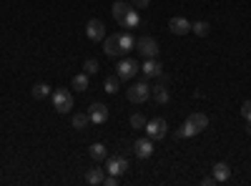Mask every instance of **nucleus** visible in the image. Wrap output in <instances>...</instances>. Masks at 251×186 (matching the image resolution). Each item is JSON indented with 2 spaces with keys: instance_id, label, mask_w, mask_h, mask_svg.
Returning a JSON list of instances; mask_svg holds the SVG:
<instances>
[{
  "instance_id": "nucleus-1",
  "label": "nucleus",
  "mask_w": 251,
  "mask_h": 186,
  "mask_svg": "<svg viewBox=\"0 0 251 186\" xmlns=\"http://www.w3.org/2000/svg\"><path fill=\"white\" fill-rule=\"evenodd\" d=\"M53 108L58 113H68L73 108V96L68 88H55L53 91Z\"/></svg>"
},
{
  "instance_id": "nucleus-2",
  "label": "nucleus",
  "mask_w": 251,
  "mask_h": 186,
  "mask_svg": "<svg viewBox=\"0 0 251 186\" xmlns=\"http://www.w3.org/2000/svg\"><path fill=\"white\" fill-rule=\"evenodd\" d=\"M166 131H169V123H166V118H151V121H146V136H149L151 141L163 138Z\"/></svg>"
},
{
  "instance_id": "nucleus-3",
  "label": "nucleus",
  "mask_w": 251,
  "mask_h": 186,
  "mask_svg": "<svg viewBox=\"0 0 251 186\" xmlns=\"http://www.w3.org/2000/svg\"><path fill=\"white\" fill-rule=\"evenodd\" d=\"M138 71H141V68H138V63H136L133 58H123L121 63L116 66V76H118V80H131Z\"/></svg>"
},
{
  "instance_id": "nucleus-4",
  "label": "nucleus",
  "mask_w": 251,
  "mask_h": 186,
  "mask_svg": "<svg viewBox=\"0 0 251 186\" xmlns=\"http://www.w3.org/2000/svg\"><path fill=\"white\" fill-rule=\"evenodd\" d=\"M133 48H136L143 58H156V55L161 53V48H158V43H156L153 38H138Z\"/></svg>"
},
{
  "instance_id": "nucleus-5",
  "label": "nucleus",
  "mask_w": 251,
  "mask_h": 186,
  "mask_svg": "<svg viewBox=\"0 0 251 186\" xmlns=\"http://www.w3.org/2000/svg\"><path fill=\"white\" fill-rule=\"evenodd\" d=\"M126 98H128L131 103H143L146 98H151V86H146V83H133L128 91H126Z\"/></svg>"
},
{
  "instance_id": "nucleus-6",
  "label": "nucleus",
  "mask_w": 251,
  "mask_h": 186,
  "mask_svg": "<svg viewBox=\"0 0 251 186\" xmlns=\"http://www.w3.org/2000/svg\"><path fill=\"white\" fill-rule=\"evenodd\" d=\"M106 171L113 174V176L126 174V171H128V159H123V156H111V159L106 161Z\"/></svg>"
},
{
  "instance_id": "nucleus-7",
  "label": "nucleus",
  "mask_w": 251,
  "mask_h": 186,
  "mask_svg": "<svg viewBox=\"0 0 251 186\" xmlns=\"http://www.w3.org/2000/svg\"><path fill=\"white\" fill-rule=\"evenodd\" d=\"M143 76L146 78H163V66L158 63L156 58H143Z\"/></svg>"
},
{
  "instance_id": "nucleus-8",
  "label": "nucleus",
  "mask_w": 251,
  "mask_h": 186,
  "mask_svg": "<svg viewBox=\"0 0 251 186\" xmlns=\"http://www.w3.org/2000/svg\"><path fill=\"white\" fill-rule=\"evenodd\" d=\"M86 35L93 40V43H98V40L106 38V26H103L100 20H88V26H86Z\"/></svg>"
},
{
  "instance_id": "nucleus-9",
  "label": "nucleus",
  "mask_w": 251,
  "mask_h": 186,
  "mask_svg": "<svg viewBox=\"0 0 251 186\" xmlns=\"http://www.w3.org/2000/svg\"><path fill=\"white\" fill-rule=\"evenodd\" d=\"M133 151H136L138 159H149V156L153 154V141H151V138H138V141L133 143Z\"/></svg>"
},
{
  "instance_id": "nucleus-10",
  "label": "nucleus",
  "mask_w": 251,
  "mask_h": 186,
  "mask_svg": "<svg viewBox=\"0 0 251 186\" xmlns=\"http://www.w3.org/2000/svg\"><path fill=\"white\" fill-rule=\"evenodd\" d=\"M169 30H171L174 35H186L188 30H191V23H188L186 18H178V15H176V18L169 20Z\"/></svg>"
},
{
  "instance_id": "nucleus-11",
  "label": "nucleus",
  "mask_w": 251,
  "mask_h": 186,
  "mask_svg": "<svg viewBox=\"0 0 251 186\" xmlns=\"http://www.w3.org/2000/svg\"><path fill=\"white\" fill-rule=\"evenodd\" d=\"M88 116H91V123H98L100 126V123H106V118H108V108L103 106V103H93Z\"/></svg>"
},
{
  "instance_id": "nucleus-12",
  "label": "nucleus",
  "mask_w": 251,
  "mask_h": 186,
  "mask_svg": "<svg viewBox=\"0 0 251 186\" xmlns=\"http://www.w3.org/2000/svg\"><path fill=\"white\" fill-rule=\"evenodd\" d=\"M106 55H123V51H121V40H118V33H113V35H106Z\"/></svg>"
},
{
  "instance_id": "nucleus-13",
  "label": "nucleus",
  "mask_w": 251,
  "mask_h": 186,
  "mask_svg": "<svg viewBox=\"0 0 251 186\" xmlns=\"http://www.w3.org/2000/svg\"><path fill=\"white\" fill-rule=\"evenodd\" d=\"M123 28H138L141 26V15H138V8H131L128 13H126V18H123V23H121Z\"/></svg>"
},
{
  "instance_id": "nucleus-14",
  "label": "nucleus",
  "mask_w": 251,
  "mask_h": 186,
  "mask_svg": "<svg viewBox=\"0 0 251 186\" xmlns=\"http://www.w3.org/2000/svg\"><path fill=\"white\" fill-rule=\"evenodd\" d=\"M211 176H214L216 181H226L228 176H231V169H228L224 161H219V163H214V169H211Z\"/></svg>"
},
{
  "instance_id": "nucleus-15",
  "label": "nucleus",
  "mask_w": 251,
  "mask_h": 186,
  "mask_svg": "<svg viewBox=\"0 0 251 186\" xmlns=\"http://www.w3.org/2000/svg\"><path fill=\"white\" fill-rule=\"evenodd\" d=\"M188 121H191L194 126H196L199 133H201L203 129H208V118H206V113H191V116H188Z\"/></svg>"
},
{
  "instance_id": "nucleus-16",
  "label": "nucleus",
  "mask_w": 251,
  "mask_h": 186,
  "mask_svg": "<svg viewBox=\"0 0 251 186\" xmlns=\"http://www.w3.org/2000/svg\"><path fill=\"white\" fill-rule=\"evenodd\" d=\"M128 10H131V8H126L123 0H116L113 8H111V13H113V18L118 20V23H123V18H126V13H128Z\"/></svg>"
},
{
  "instance_id": "nucleus-17",
  "label": "nucleus",
  "mask_w": 251,
  "mask_h": 186,
  "mask_svg": "<svg viewBox=\"0 0 251 186\" xmlns=\"http://www.w3.org/2000/svg\"><path fill=\"white\" fill-rule=\"evenodd\" d=\"M103 179H106L103 169H88V174H86V181H88L91 186H98V184H103Z\"/></svg>"
},
{
  "instance_id": "nucleus-18",
  "label": "nucleus",
  "mask_w": 251,
  "mask_h": 186,
  "mask_svg": "<svg viewBox=\"0 0 251 186\" xmlns=\"http://www.w3.org/2000/svg\"><path fill=\"white\" fill-rule=\"evenodd\" d=\"M151 96H153L158 103H169V98H171V93H169V88H166V86H153V88H151Z\"/></svg>"
},
{
  "instance_id": "nucleus-19",
  "label": "nucleus",
  "mask_w": 251,
  "mask_h": 186,
  "mask_svg": "<svg viewBox=\"0 0 251 186\" xmlns=\"http://www.w3.org/2000/svg\"><path fill=\"white\" fill-rule=\"evenodd\" d=\"M118 40H121V51H123V53L133 51V46H136V40H133L131 33H118Z\"/></svg>"
},
{
  "instance_id": "nucleus-20",
  "label": "nucleus",
  "mask_w": 251,
  "mask_h": 186,
  "mask_svg": "<svg viewBox=\"0 0 251 186\" xmlns=\"http://www.w3.org/2000/svg\"><path fill=\"white\" fill-rule=\"evenodd\" d=\"M196 133H199V131H196V126H194V123L186 118V123H183L181 129H178V138H194Z\"/></svg>"
},
{
  "instance_id": "nucleus-21",
  "label": "nucleus",
  "mask_w": 251,
  "mask_h": 186,
  "mask_svg": "<svg viewBox=\"0 0 251 186\" xmlns=\"http://www.w3.org/2000/svg\"><path fill=\"white\" fill-rule=\"evenodd\" d=\"M75 91H88V73L83 71V73H78L75 78H73V83H71Z\"/></svg>"
},
{
  "instance_id": "nucleus-22",
  "label": "nucleus",
  "mask_w": 251,
  "mask_h": 186,
  "mask_svg": "<svg viewBox=\"0 0 251 186\" xmlns=\"http://www.w3.org/2000/svg\"><path fill=\"white\" fill-rule=\"evenodd\" d=\"M48 96H50V86H48V83H35V86H33V98L43 101V98H48Z\"/></svg>"
},
{
  "instance_id": "nucleus-23",
  "label": "nucleus",
  "mask_w": 251,
  "mask_h": 186,
  "mask_svg": "<svg viewBox=\"0 0 251 186\" xmlns=\"http://www.w3.org/2000/svg\"><path fill=\"white\" fill-rule=\"evenodd\" d=\"M91 123V116L88 113H75L73 116V129H78V131H83Z\"/></svg>"
},
{
  "instance_id": "nucleus-24",
  "label": "nucleus",
  "mask_w": 251,
  "mask_h": 186,
  "mask_svg": "<svg viewBox=\"0 0 251 186\" xmlns=\"http://www.w3.org/2000/svg\"><path fill=\"white\" fill-rule=\"evenodd\" d=\"M91 159L93 161H103L106 159V146H103V143H93L91 146Z\"/></svg>"
},
{
  "instance_id": "nucleus-25",
  "label": "nucleus",
  "mask_w": 251,
  "mask_h": 186,
  "mask_svg": "<svg viewBox=\"0 0 251 186\" xmlns=\"http://www.w3.org/2000/svg\"><path fill=\"white\" fill-rule=\"evenodd\" d=\"M103 88H106V93H118V76L113 78H106V80H103Z\"/></svg>"
},
{
  "instance_id": "nucleus-26",
  "label": "nucleus",
  "mask_w": 251,
  "mask_h": 186,
  "mask_svg": "<svg viewBox=\"0 0 251 186\" xmlns=\"http://www.w3.org/2000/svg\"><path fill=\"white\" fill-rule=\"evenodd\" d=\"M191 30L203 38V35H208V23H203V20H199V23H191Z\"/></svg>"
},
{
  "instance_id": "nucleus-27",
  "label": "nucleus",
  "mask_w": 251,
  "mask_h": 186,
  "mask_svg": "<svg viewBox=\"0 0 251 186\" xmlns=\"http://www.w3.org/2000/svg\"><path fill=\"white\" fill-rule=\"evenodd\" d=\"M131 126H133V129H146V116L133 113V116H131Z\"/></svg>"
},
{
  "instance_id": "nucleus-28",
  "label": "nucleus",
  "mask_w": 251,
  "mask_h": 186,
  "mask_svg": "<svg viewBox=\"0 0 251 186\" xmlns=\"http://www.w3.org/2000/svg\"><path fill=\"white\" fill-rule=\"evenodd\" d=\"M83 68H86V73L88 76H93V73H98V60H93V58H88L86 63H83Z\"/></svg>"
},
{
  "instance_id": "nucleus-29",
  "label": "nucleus",
  "mask_w": 251,
  "mask_h": 186,
  "mask_svg": "<svg viewBox=\"0 0 251 186\" xmlns=\"http://www.w3.org/2000/svg\"><path fill=\"white\" fill-rule=\"evenodd\" d=\"M241 116H244V118L251 123V101H246L244 106H241Z\"/></svg>"
},
{
  "instance_id": "nucleus-30",
  "label": "nucleus",
  "mask_w": 251,
  "mask_h": 186,
  "mask_svg": "<svg viewBox=\"0 0 251 186\" xmlns=\"http://www.w3.org/2000/svg\"><path fill=\"white\" fill-rule=\"evenodd\" d=\"M103 184H106V186H116V184H118V176H113V174H108L106 179H103Z\"/></svg>"
},
{
  "instance_id": "nucleus-31",
  "label": "nucleus",
  "mask_w": 251,
  "mask_h": 186,
  "mask_svg": "<svg viewBox=\"0 0 251 186\" xmlns=\"http://www.w3.org/2000/svg\"><path fill=\"white\" fill-rule=\"evenodd\" d=\"M149 3H151V0H131V5H133V8H138V10H141V8H146Z\"/></svg>"
},
{
  "instance_id": "nucleus-32",
  "label": "nucleus",
  "mask_w": 251,
  "mask_h": 186,
  "mask_svg": "<svg viewBox=\"0 0 251 186\" xmlns=\"http://www.w3.org/2000/svg\"><path fill=\"white\" fill-rule=\"evenodd\" d=\"M214 184H219L214 176H203V186H214Z\"/></svg>"
}]
</instances>
